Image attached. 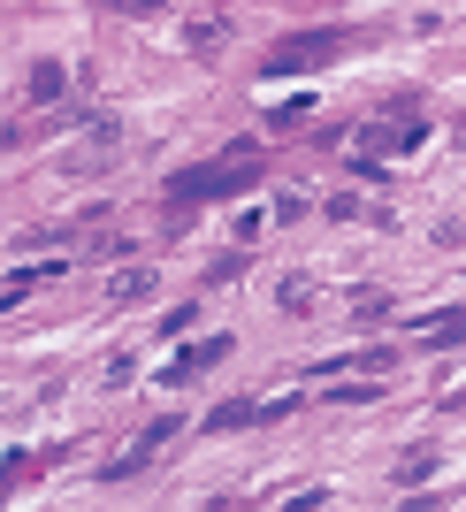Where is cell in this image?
Returning a JSON list of instances; mask_svg holds the SVG:
<instances>
[{
    "instance_id": "obj_3",
    "label": "cell",
    "mask_w": 466,
    "mask_h": 512,
    "mask_svg": "<svg viewBox=\"0 0 466 512\" xmlns=\"http://www.w3.org/2000/svg\"><path fill=\"white\" fill-rule=\"evenodd\" d=\"M421 138H428L421 115H382V123H367L360 130V169H367V184H375V161H382V153H413Z\"/></svg>"
},
{
    "instance_id": "obj_11",
    "label": "cell",
    "mask_w": 466,
    "mask_h": 512,
    "mask_svg": "<svg viewBox=\"0 0 466 512\" xmlns=\"http://www.w3.org/2000/svg\"><path fill=\"white\" fill-rule=\"evenodd\" d=\"M283 314H314V283H306V276L283 283Z\"/></svg>"
},
{
    "instance_id": "obj_14",
    "label": "cell",
    "mask_w": 466,
    "mask_h": 512,
    "mask_svg": "<svg viewBox=\"0 0 466 512\" xmlns=\"http://www.w3.org/2000/svg\"><path fill=\"white\" fill-rule=\"evenodd\" d=\"M382 314H390V299H382V291H360V306H352V321H360V329H367V321H382Z\"/></svg>"
},
{
    "instance_id": "obj_15",
    "label": "cell",
    "mask_w": 466,
    "mask_h": 512,
    "mask_svg": "<svg viewBox=\"0 0 466 512\" xmlns=\"http://www.w3.org/2000/svg\"><path fill=\"white\" fill-rule=\"evenodd\" d=\"M329 398H337V406H367V398H375V383H337Z\"/></svg>"
},
{
    "instance_id": "obj_5",
    "label": "cell",
    "mask_w": 466,
    "mask_h": 512,
    "mask_svg": "<svg viewBox=\"0 0 466 512\" xmlns=\"http://www.w3.org/2000/svg\"><path fill=\"white\" fill-rule=\"evenodd\" d=\"M222 39H230V16H222V8H207V16H191V23H184V54H199V62H207Z\"/></svg>"
},
{
    "instance_id": "obj_9",
    "label": "cell",
    "mask_w": 466,
    "mask_h": 512,
    "mask_svg": "<svg viewBox=\"0 0 466 512\" xmlns=\"http://www.w3.org/2000/svg\"><path fill=\"white\" fill-rule=\"evenodd\" d=\"M54 92H69V69L62 62H39V69H31V100H54Z\"/></svg>"
},
{
    "instance_id": "obj_17",
    "label": "cell",
    "mask_w": 466,
    "mask_h": 512,
    "mask_svg": "<svg viewBox=\"0 0 466 512\" xmlns=\"http://www.w3.org/2000/svg\"><path fill=\"white\" fill-rule=\"evenodd\" d=\"M283 512H321V490H306V497H291Z\"/></svg>"
},
{
    "instance_id": "obj_10",
    "label": "cell",
    "mask_w": 466,
    "mask_h": 512,
    "mask_svg": "<svg viewBox=\"0 0 466 512\" xmlns=\"http://www.w3.org/2000/svg\"><path fill=\"white\" fill-rule=\"evenodd\" d=\"M123 299H153V268H123V276H115V306Z\"/></svg>"
},
{
    "instance_id": "obj_4",
    "label": "cell",
    "mask_w": 466,
    "mask_h": 512,
    "mask_svg": "<svg viewBox=\"0 0 466 512\" xmlns=\"http://www.w3.org/2000/svg\"><path fill=\"white\" fill-rule=\"evenodd\" d=\"M214 360H230V337H207V344H184L176 367H161V383H191V375H207Z\"/></svg>"
},
{
    "instance_id": "obj_6",
    "label": "cell",
    "mask_w": 466,
    "mask_h": 512,
    "mask_svg": "<svg viewBox=\"0 0 466 512\" xmlns=\"http://www.w3.org/2000/svg\"><path fill=\"white\" fill-rule=\"evenodd\" d=\"M169 436H176V421H153L146 436H138V444H130L123 459H115V467H107V482H123V474H138V467H146V459H153V451L169 444Z\"/></svg>"
},
{
    "instance_id": "obj_12",
    "label": "cell",
    "mask_w": 466,
    "mask_h": 512,
    "mask_svg": "<svg viewBox=\"0 0 466 512\" xmlns=\"http://www.w3.org/2000/svg\"><path fill=\"white\" fill-rule=\"evenodd\" d=\"M428 467H436V451H428V444H413V451H405V459H398V482H421Z\"/></svg>"
},
{
    "instance_id": "obj_1",
    "label": "cell",
    "mask_w": 466,
    "mask_h": 512,
    "mask_svg": "<svg viewBox=\"0 0 466 512\" xmlns=\"http://www.w3.org/2000/svg\"><path fill=\"white\" fill-rule=\"evenodd\" d=\"M260 176V153L253 146H237L230 161H207V169H176L169 176V199L176 207H199V199H230V192H245Z\"/></svg>"
},
{
    "instance_id": "obj_16",
    "label": "cell",
    "mask_w": 466,
    "mask_h": 512,
    "mask_svg": "<svg viewBox=\"0 0 466 512\" xmlns=\"http://www.w3.org/2000/svg\"><path fill=\"white\" fill-rule=\"evenodd\" d=\"M107 8H130V16H153V8H169V0H107Z\"/></svg>"
},
{
    "instance_id": "obj_7",
    "label": "cell",
    "mask_w": 466,
    "mask_h": 512,
    "mask_svg": "<svg viewBox=\"0 0 466 512\" xmlns=\"http://www.w3.org/2000/svg\"><path fill=\"white\" fill-rule=\"evenodd\" d=\"M421 344H428V352L466 344V306H451V314H428V321H421Z\"/></svg>"
},
{
    "instance_id": "obj_8",
    "label": "cell",
    "mask_w": 466,
    "mask_h": 512,
    "mask_svg": "<svg viewBox=\"0 0 466 512\" xmlns=\"http://www.w3.org/2000/svg\"><path fill=\"white\" fill-rule=\"evenodd\" d=\"M260 421V406H253V398H230V406H214L207 413V428H214V436H230V428H253Z\"/></svg>"
},
{
    "instance_id": "obj_13",
    "label": "cell",
    "mask_w": 466,
    "mask_h": 512,
    "mask_svg": "<svg viewBox=\"0 0 466 512\" xmlns=\"http://www.w3.org/2000/svg\"><path fill=\"white\" fill-rule=\"evenodd\" d=\"M306 115H314V100H283L276 115H268V123H276V130H298V123H306Z\"/></svg>"
},
{
    "instance_id": "obj_2",
    "label": "cell",
    "mask_w": 466,
    "mask_h": 512,
    "mask_svg": "<svg viewBox=\"0 0 466 512\" xmlns=\"http://www.w3.org/2000/svg\"><path fill=\"white\" fill-rule=\"evenodd\" d=\"M344 46H352V31H344V23H321V31H291V39L268 46L260 77H306V69H321L329 54H344Z\"/></svg>"
}]
</instances>
